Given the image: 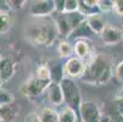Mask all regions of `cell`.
I'll use <instances>...</instances> for the list:
<instances>
[{
  "label": "cell",
  "instance_id": "4316f807",
  "mask_svg": "<svg viewBox=\"0 0 123 122\" xmlns=\"http://www.w3.org/2000/svg\"><path fill=\"white\" fill-rule=\"evenodd\" d=\"M100 122H113V120L111 118V116H110L107 112H105V114H101Z\"/></svg>",
  "mask_w": 123,
  "mask_h": 122
},
{
  "label": "cell",
  "instance_id": "6da1fadb",
  "mask_svg": "<svg viewBox=\"0 0 123 122\" xmlns=\"http://www.w3.org/2000/svg\"><path fill=\"white\" fill-rule=\"evenodd\" d=\"M59 37V32L52 17L34 19L26 23L25 38L34 46L45 48L52 45Z\"/></svg>",
  "mask_w": 123,
  "mask_h": 122
},
{
  "label": "cell",
  "instance_id": "7402d4cb",
  "mask_svg": "<svg viewBox=\"0 0 123 122\" xmlns=\"http://www.w3.org/2000/svg\"><path fill=\"white\" fill-rule=\"evenodd\" d=\"M98 9L100 12H109L113 10V1H111V0H98Z\"/></svg>",
  "mask_w": 123,
  "mask_h": 122
},
{
  "label": "cell",
  "instance_id": "5bb4252c",
  "mask_svg": "<svg viewBox=\"0 0 123 122\" xmlns=\"http://www.w3.org/2000/svg\"><path fill=\"white\" fill-rule=\"evenodd\" d=\"M21 108L16 103L0 106V122H12L20 115Z\"/></svg>",
  "mask_w": 123,
  "mask_h": 122
},
{
  "label": "cell",
  "instance_id": "3957f363",
  "mask_svg": "<svg viewBox=\"0 0 123 122\" xmlns=\"http://www.w3.org/2000/svg\"><path fill=\"white\" fill-rule=\"evenodd\" d=\"M52 19L55 21L57 32L60 37H68L85 22L86 17L82 15L79 11L73 13H65V12H56L54 13Z\"/></svg>",
  "mask_w": 123,
  "mask_h": 122
},
{
  "label": "cell",
  "instance_id": "277c9868",
  "mask_svg": "<svg viewBox=\"0 0 123 122\" xmlns=\"http://www.w3.org/2000/svg\"><path fill=\"white\" fill-rule=\"evenodd\" d=\"M60 84L62 87L63 95H65V101L67 103V106L72 108L73 110L79 109L83 100H82L80 90H79V87L77 85V83H74L73 79H71V78L62 77Z\"/></svg>",
  "mask_w": 123,
  "mask_h": 122
},
{
  "label": "cell",
  "instance_id": "d6986e66",
  "mask_svg": "<svg viewBox=\"0 0 123 122\" xmlns=\"http://www.w3.org/2000/svg\"><path fill=\"white\" fill-rule=\"evenodd\" d=\"M79 11L78 0H63V11L65 13H73Z\"/></svg>",
  "mask_w": 123,
  "mask_h": 122
},
{
  "label": "cell",
  "instance_id": "ba28073f",
  "mask_svg": "<svg viewBox=\"0 0 123 122\" xmlns=\"http://www.w3.org/2000/svg\"><path fill=\"white\" fill-rule=\"evenodd\" d=\"M82 122H100L101 112L94 101L83 100L78 109Z\"/></svg>",
  "mask_w": 123,
  "mask_h": 122
},
{
  "label": "cell",
  "instance_id": "9c48e42d",
  "mask_svg": "<svg viewBox=\"0 0 123 122\" xmlns=\"http://www.w3.org/2000/svg\"><path fill=\"white\" fill-rule=\"evenodd\" d=\"M73 49H74L76 56L78 59L83 60L85 64L89 62L96 55V53H94V50H93V45H92L90 40L88 38H79V39H77L74 42Z\"/></svg>",
  "mask_w": 123,
  "mask_h": 122
},
{
  "label": "cell",
  "instance_id": "8992f818",
  "mask_svg": "<svg viewBox=\"0 0 123 122\" xmlns=\"http://www.w3.org/2000/svg\"><path fill=\"white\" fill-rule=\"evenodd\" d=\"M85 67H86V64L78 59L77 56H72L66 60V62L63 64V67H62V73H63V77L66 78H82V76L84 75L85 72Z\"/></svg>",
  "mask_w": 123,
  "mask_h": 122
},
{
  "label": "cell",
  "instance_id": "ffe728a7",
  "mask_svg": "<svg viewBox=\"0 0 123 122\" xmlns=\"http://www.w3.org/2000/svg\"><path fill=\"white\" fill-rule=\"evenodd\" d=\"M12 103H13V95L9 90L0 88V106L9 105V104H12Z\"/></svg>",
  "mask_w": 123,
  "mask_h": 122
},
{
  "label": "cell",
  "instance_id": "30bf717a",
  "mask_svg": "<svg viewBox=\"0 0 123 122\" xmlns=\"http://www.w3.org/2000/svg\"><path fill=\"white\" fill-rule=\"evenodd\" d=\"M100 38L105 45H116L123 39V32L113 26H106L104 32L100 34Z\"/></svg>",
  "mask_w": 123,
  "mask_h": 122
},
{
  "label": "cell",
  "instance_id": "e0dca14e",
  "mask_svg": "<svg viewBox=\"0 0 123 122\" xmlns=\"http://www.w3.org/2000/svg\"><path fill=\"white\" fill-rule=\"evenodd\" d=\"M77 114L76 110L72 108L66 106L59 112V122H77Z\"/></svg>",
  "mask_w": 123,
  "mask_h": 122
},
{
  "label": "cell",
  "instance_id": "d4e9b609",
  "mask_svg": "<svg viewBox=\"0 0 123 122\" xmlns=\"http://www.w3.org/2000/svg\"><path fill=\"white\" fill-rule=\"evenodd\" d=\"M115 73H116V77L123 82V61L118 62L116 68H115Z\"/></svg>",
  "mask_w": 123,
  "mask_h": 122
},
{
  "label": "cell",
  "instance_id": "2e32d148",
  "mask_svg": "<svg viewBox=\"0 0 123 122\" xmlns=\"http://www.w3.org/2000/svg\"><path fill=\"white\" fill-rule=\"evenodd\" d=\"M13 25V19L10 12L0 11V34H4L11 29Z\"/></svg>",
  "mask_w": 123,
  "mask_h": 122
},
{
  "label": "cell",
  "instance_id": "5b68a950",
  "mask_svg": "<svg viewBox=\"0 0 123 122\" xmlns=\"http://www.w3.org/2000/svg\"><path fill=\"white\" fill-rule=\"evenodd\" d=\"M52 79H40L37 76L28 78L21 87V92L28 98H37L44 92H46L48 87L51 84Z\"/></svg>",
  "mask_w": 123,
  "mask_h": 122
},
{
  "label": "cell",
  "instance_id": "83f0119b",
  "mask_svg": "<svg viewBox=\"0 0 123 122\" xmlns=\"http://www.w3.org/2000/svg\"><path fill=\"white\" fill-rule=\"evenodd\" d=\"M3 84H4V82H3L1 77H0V88H3Z\"/></svg>",
  "mask_w": 123,
  "mask_h": 122
},
{
  "label": "cell",
  "instance_id": "484cf974",
  "mask_svg": "<svg viewBox=\"0 0 123 122\" xmlns=\"http://www.w3.org/2000/svg\"><path fill=\"white\" fill-rule=\"evenodd\" d=\"M26 122H40L36 112H31L29 115L26 116Z\"/></svg>",
  "mask_w": 123,
  "mask_h": 122
},
{
  "label": "cell",
  "instance_id": "603a6c76",
  "mask_svg": "<svg viewBox=\"0 0 123 122\" xmlns=\"http://www.w3.org/2000/svg\"><path fill=\"white\" fill-rule=\"evenodd\" d=\"M26 4V0H7L6 5L12 10H21Z\"/></svg>",
  "mask_w": 123,
  "mask_h": 122
},
{
  "label": "cell",
  "instance_id": "44dd1931",
  "mask_svg": "<svg viewBox=\"0 0 123 122\" xmlns=\"http://www.w3.org/2000/svg\"><path fill=\"white\" fill-rule=\"evenodd\" d=\"M36 76L40 79H52L51 78V71L50 68L46 66V65H42L37 68V73Z\"/></svg>",
  "mask_w": 123,
  "mask_h": 122
},
{
  "label": "cell",
  "instance_id": "cb8c5ba5",
  "mask_svg": "<svg viewBox=\"0 0 123 122\" xmlns=\"http://www.w3.org/2000/svg\"><path fill=\"white\" fill-rule=\"evenodd\" d=\"M112 11L116 12L118 16H123V0H115Z\"/></svg>",
  "mask_w": 123,
  "mask_h": 122
},
{
  "label": "cell",
  "instance_id": "7a4b0ae2",
  "mask_svg": "<svg viewBox=\"0 0 123 122\" xmlns=\"http://www.w3.org/2000/svg\"><path fill=\"white\" fill-rule=\"evenodd\" d=\"M112 77L111 60L104 54H96L89 62H86L85 72L82 81L93 85H104Z\"/></svg>",
  "mask_w": 123,
  "mask_h": 122
},
{
  "label": "cell",
  "instance_id": "8fae6325",
  "mask_svg": "<svg viewBox=\"0 0 123 122\" xmlns=\"http://www.w3.org/2000/svg\"><path fill=\"white\" fill-rule=\"evenodd\" d=\"M85 23L93 33L99 34V36L104 32V29L107 26L106 25V19H105V16L101 12H96V13H93L90 16H88L85 19Z\"/></svg>",
  "mask_w": 123,
  "mask_h": 122
},
{
  "label": "cell",
  "instance_id": "4fadbf2b",
  "mask_svg": "<svg viewBox=\"0 0 123 122\" xmlns=\"http://www.w3.org/2000/svg\"><path fill=\"white\" fill-rule=\"evenodd\" d=\"M16 71V64L11 58H0V77L3 82H7L12 78Z\"/></svg>",
  "mask_w": 123,
  "mask_h": 122
},
{
  "label": "cell",
  "instance_id": "ac0fdd59",
  "mask_svg": "<svg viewBox=\"0 0 123 122\" xmlns=\"http://www.w3.org/2000/svg\"><path fill=\"white\" fill-rule=\"evenodd\" d=\"M57 51H59L61 58H68L69 59V58H72V54L74 53V49L67 40H62V42L59 43Z\"/></svg>",
  "mask_w": 123,
  "mask_h": 122
},
{
  "label": "cell",
  "instance_id": "9a60e30c",
  "mask_svg": "<svg viewBox=\"0 0 123 122\" xmlns=\"http://www.w3.org/2000/svg\"><path fill=\"white\" fill-rule=\"evenodd\" d=\"M36 114L40 122H59V112L55 111L52 108L43 106L38 109Z\"/></svg>",
  "mask_w": 123,
  "mask_h": 122
},
{
  "label": "cell",
  "instance_id": "7c38bea8",
  "mask_svg": "<svg viewBox=\"0 0 123 122\" xmlns=\"http://www.w3.org/2000/svg\"><path fill=\"white\" fill-rule=\"evenodd\" d=\"M46 95L49 101L55 106H60L65 103V95H63V90L62 87L59 82H51V84L46 89Z\"/></svg>",
  "mask_w": 123,
  "mask_h": 122
},
{
  "label": "cell",
  "instance_id": "52a82bcc",
  "mask_svg": "<svg viewBox=\"0 0 123 122\" xmlns=\"http://www.w3.org/2000/svg\"><path fill=\"white\" fill-rule=\"evenodd\" d=\"M56 12L55 9V1L51 0H39L34 1L31 5L29 13L34 19H44V17H50Z\"/></svg>",
  "mask_w": 123,
  "mask_h": 122
}]
</instances>
